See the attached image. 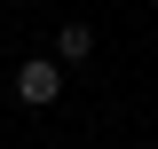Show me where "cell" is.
<instances>
[{
    "label": "cell",
    "instance_id": "6da1fadb",
    "mask_svg": "<svg viewBox=\"0 0 158 149\" xmlns=\"http://www.w3.org/2000/svg\"><path fill=\"white\" fill-rule=\"evenodd\" d=\"M56 94H63V63H48V55L16 63V102L24 110H56Z\"/></svg>",
    "mask_w": 158,
    "mask_h": 149
},
{
    "label": "cell",
    "instance_id": "7a4b0ae2",
    "mask_svg": "<svg viewBox=\"0 0 158 149\" xmlns=\"http://www.w3.org/2000/svg\"><path fill=\"white\" fill-rule=\"evenodd\" d=\"M56 55L63 63H87L95 55V24H56Z\"/></svg>",
    "mask_w": 158,
    "mask_h": 149
},
{
    "label": "cell",
    "instance_id": "3957f363",
    "mask_svg": "<svg viewBox=\"0 0 158 149\" xmlns=\"http://www.w3.org/2000/svg\"><path fill=\"white\" fill-rule=\"evenodd\" d=\"M142 149H158V141H142Z\"/></svg>",
    "mask_w": 158,
    "mask_h": 149
}]
</instances>
